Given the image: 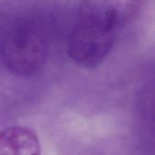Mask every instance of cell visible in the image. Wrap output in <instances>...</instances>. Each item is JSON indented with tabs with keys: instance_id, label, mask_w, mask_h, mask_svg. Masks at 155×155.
<instances>
[{
	"instance_id": "277c9868",
	"label": "cell",
	"mask_w": 155,
	"mask_h": 155,
	"mask_svg": "<svg viewBox=\"0 0 155 155\" xmlns=\"http://www.w3.org/2000/svg\"><path fill=\"white\" fill-rule=\"evenodd\" d=\"M0 155H41L37 134L25 126H9L0 131Z\"/></svg>"
},
{
	"instance_id": "3957f363",
	"label": "cell",
	"mask_w": 155,
	"mask_h": 155,
	"mask_svg": "<svg viewBox=\"0 0 155 155\" xmlns=\"http://www.w3.org/2000/svg\"><path fill=\"white\" fill-rule=\"evenodd\" d=\"M116 37L76 23L68 38L67 54L77 65L94 68L110 54Z\"/></svg>"
},
{
	"instance_id": "6da1fadb",
	"label": "cell",
	"mask_w": 155,
	"mask_h": 155,
	"mask_svg": "<svg viewBox=\"0 0 155 155\" xmlns=\"http://www.w3.org/2000/svg\"><path fill=\"white\" fill-rule=\"evenodd\" d=\"M47 45L44 36L30 26L13 28L0 45V58L4 66L17 76H32L45 65Z\"/></svg>"
},
{
	"instance_id": "7a4b0ae2",
	"label": "cell",
	"mask_w": 155,
	"mask_h": 155,
	"mask_svg": "<svg viewBox=\"0 0 155 155\" xmlns=\"http://www.w3.org/2000/svg\"><path fill=\"white\" fill-rule=\"evenodd\" d=\"M140 0H81L77 23L117 36L136 16Z\"/></svg>"
}]
</instances>
